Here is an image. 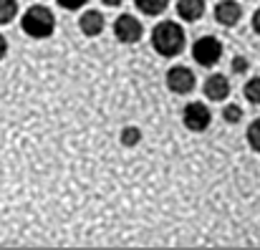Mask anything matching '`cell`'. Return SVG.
<instances>
[{
  "mask_svg": "<svg viewBox=\"0 0 260 250\" xmlns=\"http://www.w3.org/2000/svg\"><path fill=\"white\" fill-rule=\"evenodd\" d=\"M152 46L165 58H172L177 53H182V48H184V30H182V25L174 23V20L157 23L154 30H152Z\"/></svg>",
  "mask_w": 260,
  "mask_h": 250,
  "instance_id": "6da1fadb",
  "label": "cell"
},
{
  "mask_svg": "<svg viewBox=\"0 0 260 250\" xmlns=\"http://www.w3.org/2000/svg\"><path fill=\"white\" fill-rule=\"evenodd\" d=\"M20 28H23L25 36L41 41V38H48V36L53 33L56 18H53V13H51L46 5H30V8L23 13V18H20Z\"/></svg>",
  "mask_w": 260,
  "mask_h": 250,
  "instance_id": "7a4b0ae2",
  "label": "cell"
},
{
  "mask_svg": "<svg viewBox=\"0 0 260 250\" xmlns=\"http://www.w3.org/2000/svg\"><path fill=\"white\" fill-rule=\"evenodd\" d=\"M192 58H194L200 66L210 69V66H215V64L222 58V43H220L215 36H205V38L194 41V46H192Z\"/></svg>",
  "mask_w": 260,
  "mask_h": 250,
  "instance_id": "3957f363",
  "label": "cell"
},
{
  "mask_svg": "<svg viewBox=\"0 0 260 250\" xmlns=\"http://www.w3.org/2000/svg\"><path fill=\"white\" fill-rule=\"evenodd\" d=\"M182 121H184V127H187L189 132H205V129L210 127V121H212V114H210V109H207L205 104L192 101V104L184 106Z\"/></svg>",
  "mask_w": 260,
  "mask_h": 250,
  "instance_id": "277c9868",
  "label": "cell"
},
{
  "mask_svg": "<svg viewBox=\"0 0 260 250\" xmlns=\"http://www.w3.org/2000/svg\"><path fill=\"white\" fill-rule=\"evenodd\" d=\"M142 33H144L142 23H139L134 15H129V13L119 15L116 23H114V36H116L121 43H137V41L142 38Z\"/></svg>",
  "mask_w": 260,
  "mask_h": 250,
  "instance_id": "5b68a950",
  "label": "cell"
},
{
  "mask_svg": "<svg viewBox=\"0 0 260 250\" xmlns=\"http://www.w3.org/2000/svg\"><path fill=\"white\" fill-rule=\"evenodd\" d=\"M194 83H197V79L187 66H172L167 71V86L174 93H189L194 88Z\"/></svg>",
  "mask_w": 260,
  "mask_h": 250,
  "instance_id": "8992f818",
  "label": "cell"
},
{
  "mask_svg": "<svg viewBox=\"0 0 260 250\" xmlns=\"http://www.w3.org/2000/svg\"><path fill=\"white\" fill-rule=\"evenodd\" d=\"M240 15H243V10L235 0H222L215 5V20L220 25H235L240 20Z\"/></svg>",
  "mask_w": 260,
  "mask_h": 250,
  "instance_id": "52a82bcc",
  "label": "cell"
},
{
  "mask_svg": "<svg viewBox=\"0 0 260 250\" xmlns=\"http://www.w3.org/2000/svg\"><path fill=\"white\" fill-rule=\"evenodd\" d=\"M104 25H106V20H104V13H99V10H86L79 18V28L88 38H96L104 30Z\"/></svg>",
  "mask_w": 260,
  "mask_h": 250,
  "instance_id": "ba28073f",
  "label": "cell"
},
{
  "mask_svg": "<svg viewBox=\"0 0 260 250\" xmlns=\"http://www.w3.org/2000/svg\"><path fill=\"white\" fill-rule=\"evenodd\" d=\"M205 93H207L210 101H225L228 93H230V81H228V76L212 74V76L205 81Z\"/></svg>",
  "mask_w": 260,
  "mask_h": 250,
  "instance_id": "9c48e42d",
  "label": "cell"
},
{
  "mask_svg": "<svg viewBox=\"0 0 260 250\" xmlns=\"http://www.w3.org/2000/svg\"><path fill=\"white\" fill-rule=\"evenodd\" d=\"M177 13H179L182 20L194 23L205 13V0H177Z\"/></svg>",
  "mask_w": 260,
  "mask_h": 250,
  "instance_id": "30bf717a",
  "label": "cell"
},
{
  "mask_svg": "<svg viewBox=\"0 0 260 250\" xmlns=\"http://www.w3.org/2000/svg\"><path fill=\"white\" fill-rule=\"evenodd\" d=\"M134 5L144 13V15H159L167 10L170 0H134Z\"/></svg>",
  "mask_w": 260,
  "mask_h": 250,
  "instance_id": "8fae6325",
  "label": "cell"
},
{
  "mask_svg": "<svg viewBox=\"0 0 260 250\" xmlns=\"http://www.w3.org/2000/svg\"><path fill=\"white\" fill-rule=\"evenodd\" d=\"M18 13V0H0V25L10 23Z\"/></svg>",
  "mask_w": 260,
  "mask_h": 250,
  "instance_id": "7c38bea8",
  "label": "cell"
},
{
  "mask_svg": "<svg viewBox=\"0 0 260 250\" xmlns=\"http://www.w3.org/2000/svg\"><path fill=\"white\" fill-rule=\"evenodd\" d=\"M139 142H142L139 127H124V129H121V144H124V147H137Z\"/></svg>",
  "mask_w": 260,
  "mask_h": 250,
  "instance_id": "4fadbf2b",
  "label": "cell"
},
{
  "mask_svg": "<svg viewBox=\"0 0 260 250\" xmlns=\"http://www.w3.org/2000/svg\"><path fill=\"white\" fill-rule=\"evenodd\" d=\"M245 99L253 106H260V76H255V79H250L245 83Z\"/></svg>",
  "mask_w": 260,
  "mask_h": 250,
  "instance_id": "5bb4252c",
  "label": "cell"
},
{
  "mask_svg": "<svg viewBox=\"0 0 260 250\" xmlns=\"http://www.w3.org/2000/svg\"><path fill=\"white\" fill-rule=\"evenodd\" d=\"M248 144H250L255 152H260V116L248 127Z\"/></svg>",
  "mask_w": 260,
  "mask_h": 250,
  "instance_id": "9a60e30c",
  "label": "cell"
},
{
  "mask_svg": "<svg viewBox=\"0 0 260 250\" xmlns=\"http://www.w3.org/2000/svg\"><path fill=\"white\" fill-rule=\"evenodd\" d=\"M222 119H225L228 124H238V121L243 119V109H240L238 104H230V106H225V111H222Z\"/></svg>",
  "mask_w": 260,
  "mask_h": 250,
  "instance_id": "2e32d148",
  "label": "cell"
},
{
  "mask_svg": "<svg viewBox=\"0 0 260 250\" xmlns=\"http://www.w3.org/2000/svg\"><path fill=\"white\" fill-rule=\"evenodd\" d=\"M233 71L235 74H245L248 71V58L245 56H235L233 58Z\"/></svg>",
  "mask_w": 260,
  "mask_h": 250,
  "instance_id": "e0dca14e",
  "label": "cell"
},
{
  "mask_svg": "<svg viewBox=\"0 0 260 250\" xmlns=\"http://www.w3.org/2000/svg\"><path fill=\"white\" fill-rule=\"evenodd\" d=\"M61 8H66V10H79V8H84L88 0H56Z\"/></svg>",
  "mask_w": 260,
  "mask_h": 250,
  "instance_id": "ac0fdd59",
  "label": "cell"
},
{
  "mask_svg": "<svg viewBox=\"0 0 260 250\" xmlns=\"http://www.w3.org/2000/svg\"><path fill=\"white\" fill-rule=\"evenodd\" d=\"M5 53H8V41H5V36L0 33V61L5 58Z\"/></svg>",
  "mask_w": 260,
  "mask_h": 250,
  "instance_id": "d6986e66",
  "label": "cell"
},
{
  "mask_svg": "<svg viewBox=\"0 0 260 250\" xmlns=\"http://www.w3.org/2000/svg\"><path fill=\"white\" fill-rule=\"evenodd\" d=\"M253 28H255V33H260V8L255 10V15H253Z\"/></svg>",
  "mask_w": 260,
  "mask_h": 250,
  "instance_id": "ffe728a7",
  "label": "cell"
},
{
  "mask_svg": "<svg viewBox=\"0 0 260 250\" xmlns=\"http://www.w3.org/2000/svg\"><path fill=\"white\" fill-rule=\"evenodd\" d=\"M101 3H104L106 8H119V5H121L124 0H101Z\"/></svg>",
  "mask_w": 260,
  "mask_h": 250,
  "instance_id": "44dd1931",
  "label": "cell"
}]
</instances>
